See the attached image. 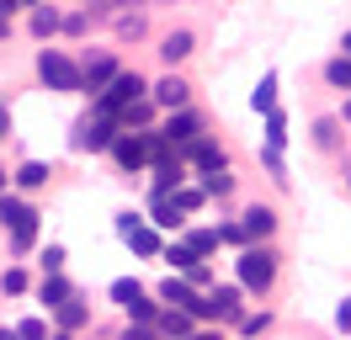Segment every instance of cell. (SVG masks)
I'll use <instances>...</instances> for the list:
<instances>
[{"label": "cell", "mask_w": 351, "mask_h": 340, "mask_svg": "<svg viewBox=\"0 0 351 340\" xmlns=\"http://www.w3.org/2000/svg\"><path fill=\"white\" fill-rule=\"evenodd\" d=\"M165 260H171V266H176V271H181V276H192V271H197V266H202V260H197V255H192V250H186L181 239H176V245H165Z\"/></svg>", "instance_id": "cell-27"}, {"label": "cell", "mask_w": 351, "mask_h": 340, "mask_svg": "<svg viewBox=\"0 0 351 340\" xmlns=\"http://www.w3.org/2000/svg\"><path fill=\"white\" fill-rule=\"evenodd\" d=\"M144 96H149V80H144L138 69H117V80L96 96V106H90V112H101V117H123V106L144 101Z\"/></svg>", "instance_id": "cell-3"}, {"label": "cell", "mask_w": 351, "mask_h": 340, "mask_svg": "<svg viewBox=\"0 0 351 340\" xmlns=\"http://www.w3.org/2000/svg\"><path fill=\"white\" fill-rule=\"evenodd\" d=\"M181 160H186V170H197V175H213V170H229V154H223V144H213L208 133H202L197 144L181 149Z\"/></svg>", "instance_id": "cell-8"}, {"label": "cell", "mask_w": 351, "mask_h": 340, "mask_svg": "<svg viewBox=\"0 0 351 340\" xmlns=\"http://www.w3.org/2000/svg\"><path fill=\"white\" fill-rule=\"evenodd\" d=\"M64 271V245H48L43 250V276H59Z\"/></svg>", "instance_id": "cell-37"}, {"label": "cell", "mask_w": 351, "mask_h": 340, "mask_svg": "<svg viewBox=\"0 0 351 340\" xmlns=\"http://www.w3.org/2000/svg\"><path fill=\"white\" fill-rule=\"evenodd\" d=\"M171 197H176V208H181V218H192V212L208 202V191H202V186H181V191H171Z\"/></svg>", "instance_id": "cell-29"}, {"label": "cell", "mask_w": 351, "mask_h": 340, "mask_svg": "<svg viewBox=\"0 0 351 340\" xmlns=\"http://www.w3.org/2000/svg\"><path fill=\"white\" fill-rule=\"evenodd\" d=\"M341 53H346V59H351V32H346V38H341Z\"/></svg>", "instance_id": "cell-46"}, {"label": "cell", "mask_w": 351, "mask_h": 340, "mask_svg": "<svg viewBox=\"0 0 351 340\" xmlns=\"http://www.w3.org/2000/svg\"><path fill=\"white\" fill-rule=\"evenodd\" d=\"M0 197H5V170H0Z\"/></svg>", "instance_id": "cell-50"}, {"label": "cell", "mask_w": 351, "mask_h": 340, "mask_svg": "<svg viewBox=\"0 0 351 340\" xmlns=\"http://www.w3.org/2000/svg\"><path fill=\"white\" fill-rule=\"evenodd\" d=\"M5 32H11V21H5V16H0V38H5Z\"/></svg>", "instance_id": "cell-49"}, {"label": "cell", "mask_w": 351, "mask_h": 340, "mask_svg": "<svg viewBox=\"0 0 351 340\" xmlns=\"http://www.w3.org/2000/svg\"><path fill=\"white\" fill-rule=\"evenodd\" d=\"M266 330H271V314H266V308H261V314H245V319H240V335H250V340L266 335Z\"/></svg>", "instance_id": "cell-35"}, {"label": "cell", "mask_w": 351, "mask_h": 340, "mask_svg": "<svg viewBox=\"0 0 351 340\" xmlns=\"http://www.w3.org/2000/svg\"><path fill=\"white\" fill-rule=\"evenodd\" d=\"M240 229H245V239H250V245H266V239L277 234V212L256 202V208H245V212H240Z\"/></svg>", "instance_id": "cell-14"}, {"label": "cell", "mask_w": 351, "mask_h": 340, "mask_svg": "<svg viewBox=\"0 0 351 340\" xmlns=\"http://www.w3.org/2000/svg\"><path fill=\"white\" fill-rule=\"evenodd\" d=\"M38 75H43L48 90H86V80H80V64L69 59V53H59V48H43L38 53Z\"/></svg>", "instance_id": "cell-5"}, {"label": "cell", "mask_w": 351, "mask_h": 340, "mask_svg": "<svg viewBox=\"0 0 351 340\" xmlns=\"http://www.w3.org/2000/svg\"><path fill=\"white\" fill-rule=\"evenodd\" d=\"M128 245H133L138 255H165V245H160V234H154L149 223H138V229L128 234Z\"/></svg>", "instance_id": "cell-26"}, {"label": "cell", "mask_w": 351, "mask_h": 340, "mask_svg": "<svg viewBox=\"0 0 351 340\" xmlns=\"http://www.w3.org/2000/svg\"><path fill=\"white\" fill-rule=\"evenodd\" d=\"M154 298H160L165 308H181V314H192V319H208V293H197L186 276H165V282L154 287Z\"/></svg>", "instance_id": "cell-6"}, {"label": "cell", "mask_w": 351, "mask_h": 340, "mask_svg": "<svg viewBox=\"0 0 351 340\" xmlns=\"http://www.w3.org/2000/svg\"><path fill=\"white\" fill-rule=\"evenodd\" d=\"M197 319L181 314V308H160V319H154V330H160V340H192L197 330H192Z\"/></svg>", "instance_id": "cell-16"}, {"label": "cell", "mask_w": 351, "mask_h": 340, "mask_svg": "<svg viewBox=\"0 0 351 340\" xmlns=\"http://www.w3.org/2000/svg\"><path fill=\"white\" fill-rule=\"evenodd\" d=\"M27 5H43V0H27Z\"/></svg>", "instance_id": "cell-51"}, {"label": "cell", "mask_w": 351, "mask_h": 340, "mask_svg": "<svg viewBox=\"0 0 351 340\" xmlns=\"http://www.w3.org/2000/svg\"><path fill=\"white\" fill-rule=\"evenodd\" d=\"M181 245L197 255V260H208V255L219 250V229H186V239H181Z\"/></svg>", "instance_id": "cell-24"}, {"label": "cell", "mask_w": 351, "mask_h": 340, "mask_svg": "<svg viewBox=\"0 0 351 340\" xmlns=\"http://www.w3.org/2000/svg\"><path fill=\"white\" fill-rule=\"evenodd\" d=\"M53 32H64V16L53 11V5H32V38H53Z\"/></svg>", "instance_id": "cell-22"}, {"label": "cell", "mask_w": 351, "mask_h": 340, "mask_svg": "<svg viewBox=\"0 0 351 340\" xmlns=\"http://www.w3.org/2000/svg\"><path fill=\"white\" fill-rule=\"evenodd\" d=\"M149 223L154 229H186V218H181V208H176V197H160V191H149Z\"/></svg>", "instance_id": "cell-17"}, {"label": "cell", "mask_w": 351, "mask_h": 340, "mask_svg": "<svg viewBox=\"0 0 351 340\" xmlns=\"http://www.w3.org/2000/svg\"><path fill=\"white\" fill-rule=\"evenodd\" d=\"M16 335H22V340H53L43 319H22V324H16Z\"/></svg>", "instance_id": "cell-38"}, {"label": "cell", "mask_w": 351, "mask_h": 340, "mask_svg": "<svg viewBox=\"0 0 351 340\" xmlns=\"http://www.w3.org/2000/svg\"><path fill=\"white\" fill-rule=\"evenodd\" d=\"M117 38H123V42L144 38V11H123V16H117Z\"/></svg>", "instance_id": "cell-31"}, {"label": "cell", "mask_w": 351, "mask_h": 340, "mask_svg": "<svg viewBox=\"0 0 351 340\" xmlns=\"http://www.w3.org/2000/svg\"><path fill=\"white\" fill-rule=\"evenodd\" d=\"M38 298H43L48 308L59 314V308H64L69 298H75V287H69V282H64V271H59V276H43V282H38Z\"/></svg>", "instance_id": "cell-19"}, {"label": "cell", "mask_w": 351, "mask_h": 340, "mask_svg": "<svg viewBox=\"0 0 351 340\" xmlns=\"http://www.w3.org/2000/svg\"><path fill=\"white\" fill-rule=\"evenodd\" d=\"M160 133H165V138H171V149L181 154L186 144H197V138H202V117L192 112V106H181V112H171V117H165V127H160Z\"/></svg>", "instance_id": "cell-10"}, {"label": "cell", "mask_w": 351, "mask_h": 340, "mask_svg": "<svg viewBox=\"0 0 351 340\" xmlns=\"http://www.w3.org/2000/svg\"><path fill=\"white\" fill-rule=\"evenodd\" d=\"M186 96H192V85L181 80V75H165V80L149 85V101L165 106V112H181V106H186Z\"/></svg>", "instance_id": "cell-15"}, {"label": "cell", "mask_w": 351, "mask_h": 340, "mask_svg": "<svg viewBox=\"0 0 351 340\" xmlns=\"http://www.w3.org/2000/svg\"><path fill=\"white\" fill-rule=\"evenodd\" d=\"M112 303L128 314V324H154V319H160V298L144 293L133 276H117V282H112Z\"/></svg>", "instance_id": "cell-4"}, {"label": "cell", "mask_w": 351, "mask_h": 340, "mask_svg": "<svg viewBox=\"0 0 351 340\" xmlns=\"http://www.w3.org/2000/svg\"><path fill=\"white\" fill-rule=\"evenodd\" d=\"M149 123H154V101H149V96H144V101H133V106H123V117H117L123 133H133V127H144V133H149Z\"/></svg>", "instance_id": "cell-21"}, {"label": "cell", "mask_w": 351, "mask_h": 340, "mask_svg": "<svg viewBox=\"0 0 351 340\" xmlns=\"http://www.w3.org/2000/svg\"><path fill=\"white\" fill-rule=\"evenodd\" d=\"M277 260L282 255L271 250V245H250V250H240V260H234V282H240L250 298H266L271 293V282H277Z\"/></svg>", "instance_id": "cell-1"}, {"label": "cell", "mask_w": 351, "mask_h": 340, "mask_svg": "<svg viewBox=\"0 0 351 340\" xmlns=\"http://www.w3.org/2000/svg\"><path fill=\"white\" fill-rule=\"evenodd\" d=\"M123 340H160V330H154V324H128Z\"/></svg>", "instance_id": "cell-40"}, {"label": "cell", "mask_w": 351, "mask_h": 340, "mask_svg": "<svg viewBox=\"0 0 351 340\" xmlns=\"http://www.w3.org/2000/svg\"><path fill=\"white\" fill-rule=\"evenodd\" d=\"M86 27H90V16H86V11H75V16H64V32H69V38H80Z\"/></svg>", "instance_id": "cell-41"}, {"label": "cell", "mask_w": 351, "mask_h": 340, "mask_svg": "<svg viewBox=\"0 0 351 340\" xmlns=\"http://www.w3.org/2000/svg\"><path fill=\"white\" fill-rule=\"evenodd\" d=\"M325 80L335 85V90H351V59L346 53H335V59L325 64Z\"/></svg>", "instance_id": "cell-28"}, {"label": "cell", "mask_w": 351, "mask_h": 340, "mask_svg": "<svg viewBox=\"0 0 351 340\" xmlns=\"http://www.w3.org/2000/svg\"><path fill=\"white\" fill-rule=\"evenodd\" d=\"M0 340H22V335H16V330H0Z\"/></svg>", "instance_id": "cell-48"}, {"label": "cell", "mask_w": 351, "mask_h": 340, "mask_svg": "<svg viewBox=\"0 0 351 340\" xmlns=\"http://www.w3.org/2000/svg\"><path fill=\"white\" fill-rule=\"evenodd\" d=\"M22 5H27V0H0V16L11 21V16H16V11H22Z\"/></svg>", "instance_id": "cell-43"}, {"label": "cell", "mask_w": 351, "mask_h": 340, "mask_svg": "<svg viewBox=\"0 0 351 340\" xmlns=\"http://www.w3.org/2000/svg\"><path fill=\"white\" fill-rule=\"evenodd\" d=\"M192 48H197V38H192V32H186V27H176L171 38L160 42V59H165V64H171V69H176V64L186 59V53H192Z\"/></svg>", "instance_id": "cell-18"}, {"label": "cell", "mask_w": 351, "mask_h": 340, "mask_svg": "<svg viewBox=\"0 0 351 340\" xmlns=\"http://www.w3.org/2000/svg\"><path fill=\"white\" fill-rule=\"evenodd\" d=\"M208 319H245V287L240 282H213V293H208Z\"/></svg>", "instance_id": "cell-9"}, {"label": "cell", "mask_w": 351, "mask_h": 340, "mask_svg": "<svg viewBox=\"0 0 351 340\" xmlns=\"http://www.w3.org/2000/svg\"><path fill=\"white\" fill-rule=\"evenodd\" d=\"M5 133H11V106L0 101V138H5Z\"/></svg>", "instance_id": "cell-44"}, {"label": "cell", "mask_w": 351, "mask_h": 340, "mask_svg": "<svg viewBox=\"0 0 351 340\" xmlns=\"http://www.w3.org/2000/svg\"><path fill=\"white\" fill-rule=\"evenodd\" d=\"M197 186L208 191V197H229V191H234V175H229V170H213V175H197Z\"/></svg>", "instance_id": "cell-30"}, {"label": "cell", "mask_w": 351, "mask_h": 340, "mask_svg": "<svg viewBox=\"0 0 351 340\" xmlns=\"http://www.w3.org/2000/svg\"><path fill=\"white\" fill-rule=\"evenodd\" d=\"M335 330H341V335H351V298L335 308Z\"/></svg>", "instance_id": "cell-42"}, {"label": "cell", "mask_w": 351, "mask_h": 340, "mask_svg": "<svg viewBox=\"0 0 351 340\" xmlns=\"http://www.w3.org/2000/svg\"><path fill=\"white\" fill-rule=\"evenodd\" d=\"M250 106H256L261 117H271V112H277V75H261V85L250 90Z\"/></svg>", "instance_id": "cell-23"}, {"label": "cell", "mask_w": 351, "mask_h": 340, "mask_svg": "<svg viewBox=\"0 0 351 340\" xmlns=\"http://www.w3.org/2000/svg\"><path fill=\"white\" fill-rule=\"evenodd\" d=\"M38 218H43V212L32 208V202H22L16 191H5V197H0V223L11 229V250H16V255L32 250V239H38Z\"/></svg>", "instance_id": "cell-2"}, {"label": "cell", "mask_w": 351, "mask_h": 340, "mask_svg": "<svg viewBox=\"0 0 351 340\" xmlns=\"http://www.w3.org/2000/svg\"><path fill=\"white\" fill-rule=\"evenodd\" d=\"M80 80H86L90 96H101V90L117 80V59H112V53H90V59L80 64Z\"/></svg>", "instance_id": "cell-13"}, {"label": "cell", "mask_w": 351, "mask_h": 340, "mask_svg": "<svg viewBox=\"0 0 351 340\" xmlns=\"http://www.w3.org/2000/svg\"><path fill=\"white\" fill-rule=\"evenodd\" d=\"M149 175H154V191H160V197H171V191L186 186V175H192V170H186V160H181V154H171V160H154Z\"/></svg>", "instance_id": "cell-12"}, {"label": "cell", "mask_w": 351, "mask_h": 340, "mask_svg": "<svg viewBox=\"0 0 351 340\" xmlns=\"http://www.w3.org/2000/svg\"><path fill=\"white\" fill-rule=\"evenodd\" d=\"M314 144H319V149L341 144V117H319V123H314Z\"/></svg>", "instance_id": "cell-32"}, {"label": "cell", "mask_w": 351, "mask_h": 340, "mask_svg": "<svg viewBox=\"0 0 351 340\" xmlns=\"http://www.w3.org/2000/svg\"><path fill=\"white\" fill-rule=\"evenodd\" d=\"M341 123H346V127H351V96H346V112H341Z\"/></svg>", "instance_id": "cell-47"}, {"label": "cell", "mask_w": 351, "mask_h": 340, "mask_svg": "<svg viewBox=\"0 0 351 340\" xmlns=\"http://www.w3.org/2000/svg\"><path fill=\"white\" fill-rule=\"evenodd\" d=\"M192 340H223V330H197Z\"/></svg>", "instance_id": "cell-45"}, {"label": "cell", "mask_w": 351, "mask_h": 340, "mask_svg": "<svg viewBox=\"0 0 351 340\" xmlns=\"http://www.w3.org/2000/svg\"><path fill=\"white\" fill-rule=\"evenodd\" d=\"M48 175H53V170H48L43 160H27V165L16 170V186H22V191H43V186H48Z\"/></svg>", "instance_id": "cell-25"}, {"label": "cell", "mask_w": 351, "mask_h": 340, "mask_svg": "<svg viewBox=\"0 0 351 340\" xmlns=\"http://www.w3.org/2000/svg\"><path fill=\"white\" fill-rule=\"evenodd\" d=\"M117 133H123V127H117V117L90 112V117H80V123H75V138H69V144H75V149H90V154H101V149L117 144Z\"/></svg>", "instance_id": "cell-7"}, {"label": "cell", "mask_w": 351, "mask_h": 340, "mask_svg": "<svg viewBox=\"0 0 351 340\" xmlns=\"http://www.w3.org/2000/svg\"><path fill=\"white\" fill-rule=\"evenodd\" d=\"M261 160H266V170H271V181H277V186H287V165H282V154H277V149H266Z\"/></svg>", "instance_id": "cell-39"}, {"label": "cell", "mask_w": 351, "mask_h": 340, "mask_svg": "<svg viewBox=\"0 0 351 340\" xmlns=\"http://www.w3.org/2000/svg\"><path fill=\"white\" fill-rule=\"evenodd\" d=\"M219 245H234V250H250V239H245V229L234 223V218H223V223H219Z\"/></svg>", "instance_id": "cell-34"}, {"label": "cell", "mask_w": 351, "mask_h": 340, "mask_svg": "<svg viewBox=\"0 0 351 340\" xmlns=\"http://www.w3.org/2000/svg\"><path fill=\"white\" fill-rule=\"evenodd\" d=\"M53 319H59V330H64V335H75V330H86V324H90V303L69 298V303H64V308H59Z\"/></svg>", "instance_id": "cell-20"}, {"label": "cell", "mask_w": 351, "mask_h": 340, "mask_svg": "<svg viewBox=\"0 0 351 340\" xmlns=\"http://www.w3.org/2000/svg\"><path fill=\"white\" fill-rule=\"evenodd\" d=\"M0 293H11V298L27 293V271H22V266H5V276H0Z\"/></svg>", "instance_id": "cell-36"}, {"label": "cell", "mask_w": 351, "mask_h": 340, "mask_svg": "<svg viewBox=\"0 0 351 340\" xmlns=\"http://www.w3.org/2000/svg\"><path fill=\"white\" fill-rule=\"evenodd\" d=\"M112 160L138 175V170H149V144H144V133H117V144H112Z\"/></svg>", "instance_id": "cell-11"}, {"label": "cell", "mask_w": 351, "mask_h": 340, "mask_svg": "<svg viewBox=\"0 0 351 340\" xmlns=\"http://www.w3.org/2000/svg\"><path fill=\"white\" fill-rule=\"evenodd\" d=\"M282 144H287V117L271 112V117H266V149H282Z\"/></svg>", "instance_id": "cell-33"}]
</instances>
